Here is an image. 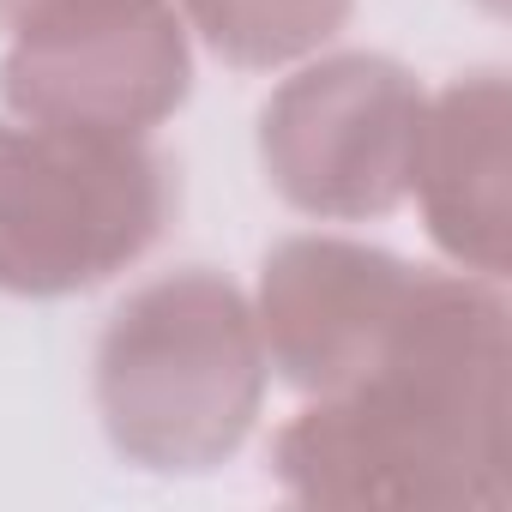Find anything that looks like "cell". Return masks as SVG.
<instances>
[{
  "instance_id": "6da1fadb",
  "label": "cell",
  "mask_w": 512,
  "mask_h": 512,
  "mask_svg": "<svg viewBox=\"0 0 512 512\" xmlns=\"http://www.w3.org/2000/svg\"><path fill=\"white\" fill-rule=\"evenodd\" d=\"M302 506L506 500V302L494 278L434 272L392 344L272 440Z\"/></svg>"
},
{
  "instance_id": "7a4b0ae2",
  "label": "cell",
  "mask_w": 512,
  "mask_h": 512,
  "mask_svg": "<svg viewBox=\"0 0 512 512\" xmlns=\"http://www.w3.org/2000/svg\"><path fill=\"white\" fill-rule=\"evenodd\" d=\"M266 398V344L247 296L205 272L133 290L97 338V416L109 446L157 476L223 464Z\"/></svg>"
},
{
  "instance_id": "3957f363",
  "label": "cell",
  "mask_w": 512,
  "mask_h": 512,
  "mask_svg": "<svg viewBox=\"0 0 512 512\" xmlns=\"http://www.w3.org/2000/svg\"><path fill=\"white\" fill-rule=\"evenodd\" d=\"M175 181L145 139L0 121V296H79L145 260Z\"/></svg>"
},
{
  "instance_id": "277c9868",
  "label": "cell",
  "mask_w": 512,
  "mask_h": 512,
  "mask_svg": "<svg viewBox=\"0 0 512 512\" xmlns=\"http://www.w3.org/2000/svg\"><path fill=\"white\" fill-rule=\"evenodd\" d=\"M422 115L428 97L398 61L332 55L272 91L260 109V163L308 217H386L410 199Z\"/></svg>"
},
{
  "instance_id": "5b68a950",
  "label": "cell",
  "mask_w": 512,
  "mask_h": 512,
  "mask_svg": "<svg viewBox=\"0 0 512 512\" xmlns=\"http://www.w3.org/2000/svg\"><path fill=\"white\" fill-rule=\"evenodd\" d=\"M193 91L187 31L169 0L103 7L31 25L0 61V97L19 121L145 139Z\"/></svg>"
},
{
  "instance_id": "8992f818",
  "label": "cell",
  "mask_w": 512,
  "mask_h": 512,
  "mask_svg": "<svg viewBox=\"0 0 512 512\" xmlns=\"http://www.w3.org/2000/svg\"><path fill=\"white\" fill-rule=\"evenodd\" d=\"M428 278V266H404L398 253L344 235L278 241L266 253L260 308H253L278 380L308 398L350 386L392 344Z\"/></svg>"
},
{
  "instance_id": "52a82bcc",
  "label": "cell",
  "mask_w": 512,
  "mask_h": 512,
  "mask_svg": "<svg viewBox=\"0 0 512 512\" xmlns=\"http://www.w3.org/2000/svg\"><path fill=\"white\" fill-rule=\"evenodd\" d=\"M410 193L428 235L476 278L506 272V79L470 73L446 85L416 139Z\"/></svg>"
},
{
  "instance_id": "ba28073f",
  "label": "cell",
  "mask_w": 512,
  "mask_h": 512,
  "mask_svg": "<svg viewBox=\"0 0 512 512\" xmlns=\"http://www.w3.org/2000/svg\"><path fill=\"white\" fill-rule=\"evenodd\" d=\"M187 25L229 67H290L332 43L356 0H181Z\"/></svg>"
},
{
  "instance_id": "9c48e42d",
  "label": "cell",
  "mask_w": 512,
  "mask_h": 512,
  "mask_svg": "<svg viewBox=\"0 0 512 512\" xmlns=\"http://www.w3.org/2000/svg\"><path fill=\"white\" fill-rule=\"evenodd\" d=\"M85 7H103V0H0V31L19 37V31H31V25L67 19V13H85Z\"/></svg>"
}]
</instances>
